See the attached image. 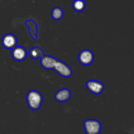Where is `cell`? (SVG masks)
<instances>
[{"instance_id": "obj_10", "label": "cell", "mask_w": 134, "mask_h": 134, "mask_svg": "<svg viewBox=\"0 0 134 134\" xmlns=\"http://www.w3.org/2000/svg\"><path fill=\"white\" fill-rule=\"evenodd\" d=\"M28 54L29 56L32 59H34V60L40 58L42 56H44V52H43V51H42L41 48H40L37 46L31 48L30 50V51H29Z\"/></svg>"}, {"instance_id": "obj_1", "label": "cell", "mask_w": 134, "mask_h": 134, "mask_svg": "<svg viewBox=\"0 0 134 134\" xmlns=\"http://www.w3.org/2000/svg\"><path fill=\"white\" fill-rule=\"evenodd\" d=\"M40 64L45 69H53L62 77L68 78L72 75V70L69 65L49 55H44L41 58Z\"/></svg>"}, {"instance_id": "obj_12", "label": "cell", "mask_w": 134, "mask_h": 134, "mask_svg": "<svg viewBox=\"0 0 134 134\" xmlns=\"http://www.w3.org/2000/svg\"><path fill=\"white\" fill-rule=\"evenodd\" d=\"M63 16H64V11L62 9L58 7L54 8L51 12V16L54 20H60L63 17Z\"/></svg>"}, {"instance_id": "obj_9", "label": "cell", "mask_w": 134, "mask_h": 134, "mask_svg": "<svg viewBox=\"0 0 134 134\" xmlns=\"http://www.w3.org/2000/svg\"><path fill=\"white\" fill-rule=\"evenodd\" d=\"M25 24L27 26L29 30L28 33L30 34V35H31V37H32L33 39H37V34L38 29H37V24L34 20L31 19L27 20L25 22Z\"/></svg>"}, {"instance_id": "obj_11", "label": "cell", "mask_w": 134, "mask_h": 134, "mask_svg": "<svg viewBox=\"0 0 134 134\" xmlns=\"http://www.w3.org/2000/svg\"><path fill=\"white\" fill-rule=\"evenodd\" d=\"M73 8L76 12H82L86 8V3L83 0H75L73 3Z\"/></svg>"}, {"instance_id": "obj_6", "label": "cell", "mask_w": 134, "mask_h": 134, "mask_svg": "<svg viewBox=\"0 0 134 134\" xmlns=\"http://www.w3.org/2000/svg\"><path fill=\"white\" fill-rule=\"evenodd\" d=\"M87 89L92 94L99 95L104 90V85L102 82L95 80H91L86 82Z\"/></svg>"}, {"instance_id": "obj_5", "label": "cell", "mask_w": 134, "mask_h": 134, "mask_svg": "<svg viewBox=\"0 0 134 134\" xmlns=\"http://www.w3.org/2000/svg\"><path fill=\"white\" fill-rule=\"evenodd\" d=\"M1 44L6 49H13L16 46V37L13 34H7L1 39Z\"/></svg>"}, {"instance_id": "obj_8", "label": "cell", "mask_w": 134, "mask_h": 134, "mask_svg": "<svg viewBox=\"0 0 134 134\" xmlns=\"http://www.w3.org/2000/svg\"><path fill=\"white\" fill-rule=\"evenodd\" d=\"M71 97L70 90L67 88H63L58 91L54 96L55 99L59 102H65Z\"/></svg>"}, {"instance_id": "obj_3", "label": "cell", "mask_w": 134, "mask_h": 134, "mask_svg": "<svg viewBox=\"0 0 134 134\" xmlns=\"http://www.w3.org/2000/svg\"><path fill=\"white\" fill-rule=\"evenodd\" d=\"M84 128L86 134H99L102 129V124L95 119H88L84 122Z\"/></svg>"}, {"instance_id": "obj_2", "label": "cell", "mask_w": 134, "mask_h": 134, "mask_svg": "<svg viewBox=\"0 0 134 134\" xmlns=\"http://www.w3.org/2000/svg\"><path fill=\"white\" fill-rule=\"evenodd\" d=\"M26 101L28 107L31 110L36 111L41 106L43 103V96L37 90H30L26 96Z\"/></svg>"}, {"instance_id": "obj_4", "label": "cell", "mask_w": 134, "mask_h": 134, "mask_svg": "<svg viewBox=\"0 0 134 134\" xmlns=\"http://www.w3.org/2000/svg\"><path fill=\"white\" fill-rule=\"evenodd\" d=\"M79 61L82 65H89L93 62L94 56L93 52L88 49H84L79 54Z\"/></svg>"}, {"instance_id": "obj_7", "label": "cell", "mask_w": 134, "mask_h": 134, "mask_svg": "<svg viewBox=\"0 0 134 134\" xmlns=\"http://www.w3.org/2000/svg\"><path fill=\"white\" fill-rule=\"evenodd\" d=\"M27 55V52L24 47L21 46H16L13 48L12 58L17 62H22L26 59Z\"/></svg>"}]
</instances>
